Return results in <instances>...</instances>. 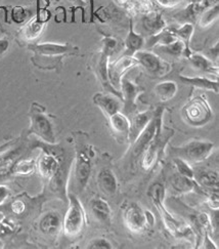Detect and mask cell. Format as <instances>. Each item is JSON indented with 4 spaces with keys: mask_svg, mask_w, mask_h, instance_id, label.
Instances as JSON below:
<instances>
[{
    "mask_svg": "<svg viewBox=\"0 0 219 249\" xmlns=\"http://www.w3.org/2000/svg\"><path fill=\"white\" fill-rule=\"evenodd\" d=\"M42 147H44L42 145ZM64 159L51 149H43L36 161V170L44 180L49 181L50 189L54 193H65L66 167Z\"/></svg>",
    "mask_w": 219,
    "mask_h": 249,
    "instance_id": "cell-1",
    "label": "cell"
},
{
    "mask_svg": "<svg viewBox=\"0 0 219 249\" xmlns=\"http://www.w3.org/2000/svg\"><path fill=\"white\" fill-rule=\"evenodd\" d=\"M69 207L63 218V231L68 238L79 236L86 224L85 210L78 198L75 195H69Z\"/></svg>",
    "mask_w": 219,
    "mask_h": 249,
    "instance_id": "cell-2",
    "label": "cell"
},
{
    "mask_svg": "<svg viewBox=\"0 0 219 249\" xmlns=\"http://www.w3.org/2000/svg\"><path fill=\"white\" fill-rule=\"evenodd\" d=\"M184 119L192 126L200 127L212 119L213 111L204 95L190 99L183 108Z\"/></svg>",
    "mask_w": 219,
    "mask_h": 249,
    "instance_id": "cell-3",
    "label": "cell"
},
{
    "mask_svg": "<svg viewBox=\"0 0 219 249\" xmlns=\"http://www.w3.org/2000/svg\"><path fill=\"white\" fill-rule=\"evenodd\" d=\"M215 149V145L212 142L192 140L185 145L173 149L175 156L183 158L189 164L200 163L210 157Z\"/></svg>",
    "mask_w": 219,
    "mask_h": 249,
    "instance_id": "cell-4",
    "label": "cell"
},
{
    "mask_svg": "<svg viewBox=\"0 0 219 249\" xmlns=\"http://www.w3.org/2000/svg\"><path fill=\"white\" fill-rule=\"evenodd\" d=\"M173 130L166 129L162 131V129L157 133L155 139L152 141L149 146L141 153V167L144 170H151L157 162L159 161L161 155L163 154L164 149L167 146L169 139L172 137Z\"/></svg>",
    "mask_w": 219,
    "mask_h": 249,
    "instance_id": "cell-5",
    "label": "cell"
},
{
    "mask_svg": "<svg viewBox=\"0 0 219 249\" xmlns=\"http://www.w3.org/2000/svg\"><path fill=\"white\" fill-rule=\"evenodd\" d=\"M164 197H165L164 186L160 183L154 184L153 187L151 188V198L153 200V202L156 208L158 209V212L160 213V215L162 219H163V223L165 228L167 229V231L171 235L177 238L178 233L180 231V229H182L183 225H180L173 217V215L168 212L167 208L164 205Z\"/></svg>",
    "mask_w": 219,
    "mask_h": 249,
    "instance_id": "cell-6",
    "label": "cell"
},
{
    "mask_svg": "<svg viewBox=\"0 0 219 249\" xmlns=\"http://www.w3.org/2000/svg\"><path fill=\"white\" fill-rule=\"evenodd\" d=\"M30 122L29 135H35L49 145H54L55 135L52 123L39 108H32Z\"/></svg>",
    "mask_w": 219,
    "mask_h": 249,
    "instance_id": "cell-7",
    "label": "cell"
},
{
    "mask_svg": "<svg viewBox=\"0 0 219 249\" xmlns=\"http://www.w3.org/2000/svg\"><path fill=\"white\" fill-rule=\"evenodd\" d=\"M132 56L137 61L138 66H142L145 70L154 76H165L171 71V65L162 60L159 55L149 50H140L135 52Z\"/></svg>",
    "mask_w": 219,
    "mask_h": 249,
    "instance_id": "cell-8",
    "label": "cell"
},
{
    "mask_svg": "<svg viewBox=\"0 0 219 249\" xmlns=\"http://www.w3.org/2000/svg\"><path fill=\"white\" fill-rule=\"evenodd\" d=\"M92 151L88 148H77L74 167V181L79 190L86 187L91 174Z\"/></svg>",
    "mask_w": 219,
    "mask_h": 249,
    "instance_id": "cell-9",
    "label": "cell"
},
{
    "mask_svg": "<svg viewBox=\"0 0 219 249\" xmlns=\"http://www.w3.org/2000/svg\"><path fill=\"white\" fill-rule=\"evenodd\" d=\"M162 117H163V111L159 110L152 117L146 128L139 133L135 142L132 143L133 156L136 158L140 156L141 153L149 146V143L155 139L157 133L162 129Z\"/></svg>",
    "mask_w": 219,
    "mask_h": 249,
    "instance_id": "cell-10",
    "label": "cell"
},
{
    "mask_svg": "<svg viewBox=\"0 0 219 249\" xmlns=\"http://www.w3.org/2000/svg\"><path fill=\"white\" fill-rule=\"evenodd\" d=\"M136 66H138L137 61L129 54L121 56L115 62H110L108 65V77L113 88L119 91L121 79L126 75L127 71Z\"/></svg>",
    "mask_w": 219,
    "mask_h": 249,
    "instance_id": "cell-11",
    "label": "cell"
},
{
    "mask_svg": "<svg viewBox=\"0 0 219 249\" xmlns=\"http://www.w3.org/2000/svg\"><path fill=\"white\" fill-rule=\"evenodd\" d=\"M124 224L128 230L135 233H140L148 226L147 213L137 203H130L123 213Z\"/></svg>",
    "mask_w": 219,
    "mask_h": 249,
    "instance_id": "cell-12",
    "label": "cell"
},
{
    "mask_svg": "<svg viewBox=\"0 0 219 249\" xmlns=\"http://www.w3.org/2000/svg\"><path fill=\"white\" fill-rule=\"evenodd\" d=\"M119 91L122 101L124 102V109L126 114L132 113L136 109V100L141 93L145 92V89L127 78L125 75L121 79Z\"/></svg>",
    "mask_w": 219,
    "mask_h": 249,
    "instance_id": "cell-13",
    "label": "cell"
},
{
    "mask_svg": "<svg viewBox=\"0 0 219 249\" xmlns=\"http://www.w3.org/2000/svg\"><path fill=\"white\" fill-rule=\"evenodd\" d=\"M29 49L37 55L49 57V59H52V57L56 56H63L74 51V47L71 44H61L54 42L31 44L29 45Z\"/></svg>",
    "mask_w": 219,
    "mask_h": 249,
    "instance_id": "cell-14",
    "label": "cell"
},
{
    "mask_svg": "<svg viewBox=\"0 0 219 249\" xmlns=\"http://www.w3.org/2000/svg\"><path fill=\"white\" fill-rule=\"evenodd\" d=\"M93 103L102 112L106 118H110L112 115L121 111V101L118 95L114 93L98 92L93 95Z\"/></svg>",
    "mask_w": 219,
    "mask_h": 249,
    "instance_id": "cell-15",
    "label": "cell"
},
{
    "mask_svg": "<svg viewBox=\"0 0 219 249\" xmlns=\"http://www.w3.org/2000/svg\"><path fill=\"white\" fill-rule=\"evenodd\" d=\"M39 231L46 237L55 238L63 229V219L59 213L49 212L42 215L39 221Z\"/></svg>",
    "mask_w": 219,
    "mask_h": 249,
    "instance_id": "cell-16",
    "label": "cell"
},
{
    "mask_svg": "<svg viewBox=\"0 0 219 249\" xmlns=\"http://www.w3.org/2000/svg\"><path fill=\"white\" fill-rule=\"evenodd\" d=\"M98 186L104 195L114 196L118 191L117 178L111 169L103 168L98 176Z\"/></svg>",
    "mask_w": 219,
    "mask_h": 249,
    "instance_id": "cell-17",
    "label": "cell"
},
{
    "mask_svg": "<svg viewBox=\"0 0 219 249\" xmlns=\"http://www.w3.org/2000/svg\"><path fill=\"white\" fill-rule=\"evenodd\" d=\"M152 117H153V115L150 112H140L133 116V118L130 120V128L127 139L130 145H132L135 142V140L139 136V133L146 128Z\"/></svg>",
    "mask_w": 219,
    "mask_h": 249,
    "instance_id": "cell-18",
    "label": "cell"
},
{
    "mask_svg": "<svg viewBox=\"0 0 219 249\" xmlns=\"http://www.w3.org/2000/svg\"><path fill=\"white\" fill-rule=\"evenodd\" d=\"M91 213L98 221L104 225H110L112 219V209L106 200L95 198L90 202Z\"/></svg>",
    "mask_w": 219,
    "mask_h": 249,
    "instance_id": "cell-19",
    "label": "cell"
},
{
    "mask_svg": "<svg viewBox=\"0 0 219 249\" xmlns=\"http://www.w3.org/2000/svg\"><path fill=\"white\" fill-rule=\"evenodd\" d=\"M179 80L185 84H188L194 88L204 89V90H210L215 93H218V80L210 79L204 76H196V77H188V76L179 75Z\"/></svg>",
    "mask_w": 219,
    "mask_h": 249,
    "instance_id": "cell-20",
    "label": "cell"
},
{
    "mask_svg": "<svg viewBox=\"0 0 219 249\" xmlns=\"http://www.w3.org/2000/svg\"><path fill=\"white\" fill-rule=\"evenodd\" d=\"M112 130L121 139H128L130 128V120L125 114L117 112L108 118Z\"/></svg>",
    "mask_w": 219,
    "mask_h": 249,
    "instance_id": "cell-21",
    "label": "cell"
},
{
    "mask_svg": "<svg viewBox=\"0 0 219 249\" xmlns=\"http://www.w3.org/2000/svg\"><path fill=\"white\" fill-rule=\"evenodd\" d=\"M194 178L197 184L204 190L218 191V174L215 170L194 171Z\"/></svg>",
    "mask_w": 219,
    "mask_h": 249,
    "instance_id": "cell-22",
    "label": "cell"
},
{
    "mask_svg": "<svg viewBox=\"0 0 219 249\" xmlns=\"http://www.w3.org/2000/svg\"><path fill=\"white\" fill-rule=\"evenodd\" d=\"M187 59L196 69L204 73H211L215 75L217 74L218 68L216 63L212 62L205 54H202L200 53H190L187 56Z\"/></svg>",
    "mask_w": 219,
    "mask_h": 249,
    "instance_id": "cell-23",
    "label": "cell"
},
{
    "mask_svg": "<svg viewBox=\"0 0 219 249\" xmlns=\"http://www.w3.org/2000/svg\"><path fill=\"white\" fill-rule=\"evenodd\" d=\"M142 26L151 35H155L166 28V23L162 16L156 12H151L142 18Z\"/></svg>",
    "mask_w": 219,
    "mask_h": 249,
    "instance_id": "cell-24",
    "label": "cell"
},
{
    "mask_svg": "<svg viewBox=\"0 0 219 249\" xmlns=\"http://www.w3.org/2000/svg\"><path fill=\"white\" fill-rule=\"evenodd\" d=\"M44 27L45 23L39 21L35 17L22 28L21 35L27 41H34L42 34Z\"/></svg>",
    "mask_w": 219,
    "mask_h": 249,
    "instance_id": "cell-25",
    "label": "cell"
},
{
    "mask_svg": "<svg viewBox=\"0 0 219 249\" xmlns=\"http://www.w3.org/2000/svg\"><path fill=\"white\" fill-rule=\"evenodd\" d=\"M178 91V85L174 81H163L155 85L154 92L161 102L172 100Z\"/></svg>",
    "mask_w": 219,
    "mask_h": 249,
    "instance_id": "cell-26",
    "label": "cell"
},
{
    "mask_svg": "<svg viewBox=\"0 0 219 249\" xmlns=\"http://www.w3.org/2000/svg\"><path fill=\"white\" fill-rule=\"evenodd\" d=\"M157 47L161 53L172 55L174 57H179V56H186L187 57L188 54L192 53L189 51L187 44H185L183 40H180V39H176L175 41L171 42L169 44L160 45Z\"/></svg>",
    "mask_w": 219,
    "mask_h": 249,
    "instance_id": "cell-27",
    "label": "cell"
},
{
    "mask_svg": "<svg viewBox=\"0 0 219 249\" xmlns=\"http://www.w3.org/2000/svg\"><path fill=\"white\" fill-rule=\"evenodd\" d=\"M172 187L176 192L182 193V194L190 193V192H194L196 190L201 189V187L197 184L195 178H189L180 175L172 178Z\"/></svg>",
    "mask_w": 219,
    "mask_h": 249,
    "instance_id": "cell-28",
    "label": "cell"
},
{
    "mask_svg": "<svg viewBox=\"0 0 219 249\" xmlns=\"http://www.w3.org/2000/svg\"><path fill=\"white\" fill-rule=\"evenodd\" d=\"M178 38L173 33L171 28H164L163 30L155 35H151L150 39L148 40V47L153 46H160V45H166L171 42L175 41Z\"/></svg>",
    "mask_w": 219,
    "mask_h": 249,
    "instance_id": "cell-29",
    "label": "cell"
},
{
    "mask_svg": "<svg viewBox=\"0 0 219 249\" xmlns=\"http://www.w3.org/2000/svg\"><path fill=\"white\" fill-rule=\"evenodd\" d=\"M129 25V33L126 37L125 44L129 55H132L135 52L142 50V47L145 45V39L141 35L135 33V30H133V24L131 20Z\"/></svg>",
    "mask_w": 219,
    "mask_h": 249,
    "instance_id": "cell-30",
    "label": "cell"
},
{
    "mask_svg": "<svg viewBox=\"0 0 219 249\" xmlns=\"http://www.w3.org/2000/svg\"><path fill=\"white\" fill-rule=\"evenodd\" d=\"M36 170V161L34 159H20L16 161L12 168V174L15 176L27 177L34 174Z\"/></svg>",
    "mask_w": 219,
    "mask_h": 249,
    "instance_id": "cell-31",
    "label": "cell"
},
{
    "mask_svg": "<svg viewBox=\"0 0 219 249\" xmlns=\"http://www.w3.org/2000/svg\"><path fill=\"white\" fill-rule=\"evenodd\" d=\"M204 11L203 7L199 2H194L187 5L186 8L184 11L179 12L178 15H176V18L183 21L184 23H193L199 18L200 14Z\"/></svg>",
    "mask_w": 219,
    "mask_h": 249,
    "instance_id": "cell-32",
    "label": "cell"
},
{
    "mask_svg": "<svg viewBox=\"0 0 219 249\" xmlns=\"http://www.w3.org/2000/svg\"><path fill=\"white\" fill-rule=\"evenodd\" d=\"M21 149L16 148L0 154V175H3L7 171H11L14 164L16 163L17 157L20 155Z\"/></svg>",
    "mask_w": 219,
    "mask_h": 249,
    "instance_id": "cell-33",
    "label": "cell"
},
{
    "mask_svg": "<svg viewBox=\"0 0 219 249\" xmlns=\"http://www.w3.org/2000/svg\"><path fill=\"white\" fill-rule=\"evenodd\" d=\"M219 15L218 4L207 7L199 16V26L202 29L210 27L214 22L217 21Z\"/></svg>",
    "mask_w": 219,
    "mask_h": 249,
    "instance_id": "cell-34",
    "label": "cell"
},
{
    "mask_svg": "<svg viewBox=\"0 0 219 249\" xmlns=\"http://www.w3.org/2000/svg\"><path fill=\"white\" fill-rule=\"evenodd\" d=\"M171 29H172L173 33L175 34V36L178 38V39L183 40L185 44L189 43L195 31V27L193 23H183L182 25H179L175 28H171Z\"/></svg>",
    "mask_w": 219,
    "mask_h": 249,
    "instance_id": "cell-35",
    "label": "cell"
},
{
    "mask_svg": "<svg viewBox=\"0 0 219 249\" xmlns=\"http://www.w3.org/2000/svg\"><path fill=\"white\" fill-rule=\"evenodd\" d=\"M173 161H174V164L177 168L178 174L180 176H184V177H186L189 178H194V169L192 166H190V164L187 161H185L183 158H179V157H175L173 159Z\"/></svg>",
    "mask_w": 219,
    "mask_h": 249,
    "instance_id": "cell-36",
    "label": "cell"
},
{
    "mask_svg": "<svg viewBox=\"0 0 219 249\" xmlns=\"http://www.w3.org/2000/svg\"><path fill=\"white\" fill-rule=\"evenodd\" d=\"M30 16L29 9L23 6H16L12 11V18L16 24H23Z\"/></svg>",
    "mask_w": 219,
    "mask_h": 249,
    "instance_id": "cell-37",
    "label": "cell"
},
{
    "mask_svg": "<svg viewBox=\"0 0 219 249\" xmlns=\"http://www.w3.org/2000/svg\"><path fill=\"white\" fill-rule=\"evenodd\" d=\"M11 212L16 216H23L27 213V203L26 201L20 197L16 198L9 205Z\"/></svg>",
    "mask_w": 219,
    "mask_h": 249,
    "instance_id": "cell-38",
    "label": "cell"
},
{
    "mask_svg": "<svg viewBox=\"0 0 219 249\" xmlns=\"http://www.w3.org/2000/svg\"><path fill=\"white\" fill-rule=\"evenodd\" d=\"M112 244L104 238H98V239H93L92 241L89 242L87 245V248L90 249H110L112 248Z\"/></svg>",
    "mask_w": 219,
    "mask_h": 249,
    "instance_id": "cell-39",
    "label": "cell"
},
{
    "mask_svg": "<svg viewBox=\"0 0 219 249\" xmlns=\"http://www.w3.org/2000/svg\"><path fill=\"white\" fill-rule=\"evenodd\" d=\"M207 204L213 210V212L214 210H218V208H219L218 191H211L210 194L208 195V198H207Z\"/></svg>",
    "mask_w": 219,
    "mask_h": 249,
    "instance_id": "cell-40",
    "label": "cell"
},
{
    "mask_svg": "<svg viewBox=\"0 0 219 249\" xmlns=\"http://www.w3.org/2000/svg\"><path fill=\"white\" fill-rule=\"evenodd\" d=\"M11 198V189L4 185H0V206L4 205Z\"/></svg>",
    "mask_w": 219,
    "mask_h": 249,
    "instance_id": "cell-41",
    "label": "cell"
},
{
    "mask_svg": "<svg viewBox=\"0 0 219 249\" xmlns=\"http://www.w3.org/2000/svg\"><path fill=\"white\" fill-rule=\"evenodd\" d=\"M156 1L162 6L165 8H172L177 5H179L182 2H184L185 0H156Z\"/></svg>",
    "mask_w": 219,
    "mask_h": 249,
    "instance_id": "cell-42",
    "label": "cell"
},
{
    "mask_svg": "<svg viewBox=\"0 0 219 249\" xmlns=\"http://www.w3.org/2000/svg\"><path fill=\"white\" fill-rule=\"evenodd\" d=\"M12 232H13V229L3 221L2 215L0 214V237L5 236Z\"/></svg>",
    "mask_w": 219,
    "mask_h": 249,
    "instance_id": "cell-43",
    "label": "cell"
},
{
    "mask_svg": "<svg viewBox=\"0 0 219 249\" xmlns=\"http://www.w3.org/2000/svg\"><path fill=\"white\" fill-rule=\"evenodd\" d=\"M36 18L39 21H41L43 23H46L51 18V13L47 11L46 8H39V11H38Z\"/></svg>",
    "mask_w": 219,
    "mask_h": 249,
    "instance_id": "cell-44",
    "label": "cell"
},
{
    "mask_svg": "<svg viewBox=\"0 0 219 249\" xmlns=\"http://www.w3.org/2000/svg\"><path fill=\"white\" fill-rule=\"evenodd\" d=\"M9 49V41L7 38H0V56H2Z\"/></svg>",
    "mask_w": 219,
    "mask_h": 249,
    "instance_id": "cell-45",
    "label": "cell"
},
{
    "mask_svg": "<svg viewBox=\"0 0 219 249\" xmlns=\"http://www.w3.org/2000/svg\"><path fill=\"white\" fill-rule=\"evenodd\" d=\"M206 56L209 57V59H210L214 63L217 61V56H218V43L217 42L215 43V45L212 47V49H210L209 53Z\"/></svg>",
    "mask_w": 219,
    "mask_h": 249,
    "instance_id": "cell-46",
    "label": "cell"
},
{
    "mask_svg": "<svg viewBox=\"0 0 219 249\" xmlns=\"http://www.w3.org/2000/svg\"><path fill=\"white\" fill-rule=\"evenodd\" d=\"M204 235H205L204 243H203L204 248H217L216 244L213 243V241L211 240V238L209 237V233H204Z\"/></svg>",
    "mask_w": 219,
    "mask_h": 249,
    "instance_id": "cell-47",
    "label": "cell"
},
{
    "mask_svg": "<svg viewBox=\"0 0 219 249\" xmlns=\"http://www.w3.org/2000/svg\"><path fill=\"white\" fill-rule=\"evenodd\" d=\"M199 3L201 4L203 9H205L207 7H210V6L218 4V0H201Z\"/></svg>",
    "mask_w": 219,
    "mask_h": 249,
    "instance_id": "cell-48",
    "label": "cell"
},
{
    "mask_svg": "<svg viewBox=\"0 0 219 249\" xmlns=\"http://www.w3.org/2000/svg\"><path fill=\"white\" fill-rule=\"evenodd\" d=\"M67 1H69V2L74 3V4H78V5H84L85 3H86L85 0H67Z\"/></svg>",
    "mask_w": 219,
    "mask_h": 249,
    "instance_id": "cell-49",
    "label": "cell"
},
{
    "mask_svg": "<svg viewBox=\"0 0 219 249\" xmlns=\"http://www.w3.org/2000/svg\"><path fill=\"white\" fill-rule=\"evenodd\" d=\"M3 246H4V243L0 240V248H3Z\"/></svg>",
    "mask_w": 219,
    "mask_h": 249,
    "instance_id": "cell-50",
    "label": "cell"
},
{
    "mask_svg": "<svg viewBox=\"0 0 219 249\" xmlns=\"http://www.w3.org/2000/svg\"><path fill=\"white\" fill-rule=\"evenodd\" d=\"M54 1H60V0H54Z\"/></svg>",
    "mask_w": 219,
    "mask_h": 249,
    "instance_id": "cell-51",
    "label": "cell"
}]
</instances>
